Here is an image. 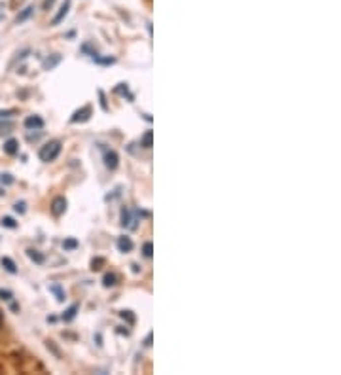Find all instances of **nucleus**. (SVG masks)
Listing matches in <instances>:
<instances>
[{
    "label": "nucleus",
    "mask_w": 341,
    "mask_h": 375,
    "mask_svg": "<svg viewBox=\"0 0 341 375\" xmlns=\"http://www.w3.org/2000/svg\"><path fill=\"white\" fill-rule=\"evenodd\" d=\"M0 15H2V10H0Z\"/></svg>",
    "instance_id": "nucleus-34"
},
{
    "label": "nucleus",
    "mask_w": 341,
    "mask_h": 375,
    "mask_svg": "<svg viewBox=\"0 0 341 375\" xmlns=\"http://www.w3.org/2000/svg\"><path fill=\"white\" fill-rule=\"evenodd\" d=\"M78 246H80V242L76 241L74 237H67V239L63 241V248H65V250H76Z\"/></svg>",
    "instance_id": "nucleus-18"
},
{
    "label": "nucleus",
    "mask_w": 341,
    "mask_h": 375,
    "mask_svg": "<svg viewBox=\"0 0 341 375\" xmlns=\"http://www.w3.org/2000/svg\"><path fill=\"white\" fill-rule=\"evenodd\" d=\"M142 254H144V258H152V254H154V244L150 241L142 244Z\"/></svg>",
    "instance_id": "nucleus-21"
},
{
    "label": "nucleus",
    "mask_w": 341,
    "mask_h": 375,
    "mask_svg": "<svg viewBox=\"0 0 341 375\" xmlns=\"http://www.w3.org/2000/svg\"><path fill=\"white\" fill-rule=\"evenodd\" d=\"M152 138H154V133H152V131H146V133L140 136V146H142V148H152Z\"/></svg>",
    "instance_id": "nucleus-19"
},
{
    "label": "nucleus",
    "mask_w": 341,
    "mask_h": 375,
    "mask_svg": "<svg viewBox=\"0 0 341 375\" xmlns=\"http://www.w3.org/2000/svg\"><path fill=\"white\" fill-rule=\"evenodd\" d=\"M2 322H4V316H2V309H0V328H2Z\"/></svg>",
    "instance_id": "nucleus-33"
},
{
    "label": "nucleus",
    "mask_w": 341,
    "mask_h": 375,
    "mask_svg": "<svg viewBox=\"0 0 341 375\" xmlns=\"http://www.w3.org/2000/svg\"><path fill=\"white\" fill-rule=\"evenodd\" d=\"M116 284H118L116 273H106V275L102 277V286H104V288H112V286H116Z\"/></svg>",
    "instance_id": "nucleus-16"
},
{
    "label": "nucleus",
    "mask_w": 341,
    "mask_h": 375,
    "mask_svg": "<svg viewBox=\"0 0 341 375\" xmlns=\"http://www.w3.org/2000/svg\"><path fill=\"white\" fill-rule=\"evenodd\" d=\"M25 127H27L29 131H40V129L44 127V120H42L40 116H29V118L25 120Z\"/></svg>",
    "instance_id": "nucleus-6"
},
{
    "label": "nucleus",
    "mask_w": 341,
    "mask_h": 375,
    "mask_svg": "<svg viewBox=\"0 0 341 375\" xmlns=\"http://www.w3.org/2000/svg\"><path fill=\"white\" fill-rule=\"evenodd\" d=\"M0 300H4V302H12L13 294L10 290H4V288H0Z\"/></svg>",
    "instance_id": "nucleus-27"
},
{
    "label": "nucleus",
    "mask_w": 341,
    "mask_h": 375,
    "mask_svg": "<svg viewBox=\"0 0 341 375\" xmlns=\"http://www.w3.org/2000/svg\"><path fill=\"white\" fill-rule=\"evenodd\" d=\"M27 256H29V260H33L38 266H42V264L46 262V256L42 254L40 250H34V248H29V250H27Z\"/></svg>",
    "instance_id": "nucleus-12"
},
{
    "label": "nucleus",
    "mask_w": 341,
    "mask_h": 375,
    "mask_svg": "<svg viewBox=\"0 0 341 375\" xmlns=\"http://www.w3.org/2000/svg\"><path fill=\"white\" fill-rule=\"evenodd\" d=\"M65 210H67V199L63 195L55 197L51 201V214L53 216H61V214H65Z\"/></svg>",
    "instance_id": "nucleus-5"
},
{
    "label": "nucleus",
    "mask_w": 341,
    "mask_h": 375,
    "mask_svg": "<svg viewBox=\"0 0 341 375\" xmlns=\"http://www.w3.org/2000/svg\"><path fill=\"white\" fill-rule=\"evenodd\" d=\"M13 210H15V212H19V214H25V210H27V203H25V201H17V203L13 205Z\"/></svg>",
    "instance_id": "nucleus-28"
},
{
    "label": "nucleus",
    "mask_w": 341,
    "mask_h": 375,
    "mask_svg": "<svg viewBox=\"0 0 341 375\" xmlns=\"http://www.w3.org/2000/svg\"><path fill=\"white\" fill-rule=\"evenodd\" d=\"M133 248H135V242L131 237H127V235L118 237V250H120V252H131Z\"/></svg>",
    "instance_id": "nucleus-8"
},
{
    "label": "nucleus",
    "mask_w": 341,
    "mask_h": 375,
    "mask_svg": "<svg viewBox=\"0 0 341 375\" xmlns=\"http://www.w3.org/2000/svg\"><path fill=\"white\" fill-rule=\"evenodd\" d=\"M53 2H55V0H44V4H42V8H44V10H49V8L53 6Z\"/></svg>",
    "instance_id": "nucleus-30"
},
{
    "label": "nucleus",
    "mask_w": 341,
    "mask_h": 375,
    "mask_svg": "<svg viewBox=\"0 0 341 375\" xmlns=\"http://www.w3.org/2000/svg\"><path fill=\"white\" fill-rule=\"evenodd\" d=\"M49 292L55 296L57 302H65V298H67V296H65V290L61 288V284H49Z\"/></svg>",
    "instance_id": "nucleus-15"
},
{
    "label": "nucleus",
    "mask_w": 341,
    "mask_h": 375,
    "mask_svg": "<svg viewBox=\"0 0 341 375\" xmlns=\"http://www.w3.org/2000/svg\"><path fill=\"white\" fill-rule=\"evenodd\" d=\"M131 267H133V273H138V271H140V267L136 266V264H133Z\"/></svg>",
    "instance_id": "nucleus-32"
},
{
    "label": "nucleus",
    "mask_w": 341,
    "mask_h": 375,
    "mask_svg": "<svg viewBox=\"0 0 341 375\" xmlns=\"http://www.w3.org/2000/svg\"><path fill=\"white\" fill-rule=\"evenodd\" d=\"M0 264H2V267H4L8 273H12V275H15V273H17V266H15V262H13L12 258H8V256H2Z\"/></svg>",
    "instance_id": "nucleus-13"
},
{
    "label": "nucleus",
    "mask_w": 341,
    "mask_h": 375,
    "mask_svg": "<svg viewBox=\"0 0 341 375\" xmlns=\"http://www.w3.org/2000/svg\"><path fill=\"white\" fill-rule=\"evenodd\" d=\"M78 311H80V305L78 303H72L65 313L61 315V318L65 320V322H72L74 318H76V315H78Z\"/></svg>",
    "instance_id": "nucleus-10"
},
{
    "label": "nucleus",
    "mask_w": 341,
    "mask_h": 375,
    "mask_svg": "<svg viewBox=\"0 0 341 375\" xmlns=\"http://www.w3.org/2000/svg\"><path fill=\"white\" fill-rule=\"evenodd\" d=\"M68 12H70V0H65L61 4V8H59V12H57V15L51 19V25H59L68 15Z\"/></svg>",
    "instance_id": "nucleus-7"
},
{
    "label": "nucleus",
    "mask_w": 341,
    "mask_h": 375,
    "mask_svg": "<svg viewBox=\"0 0 341 375\" xmlns=\"http://www.w3.org/2000/svg\"><path fill=\"white\" fill-rule=\"evenodd\" d=\"M33 13H34V6H27L23 12H21L19 15H17V17H15V23H17V25L25 23L27 19H31V15H33Z\"/></svg>",
    "instance_id": "nucleus-14"
},
{
    "label": "nucleus",
    "mask_w": 341,
    "mask_h": 375,
    "mask_svg": "<svg viewBox=\"0 0 341 375\" xmlns=\"http://www.w3.org/2000/svg\"><path fill=\"white\" fill-rule=\"evenodd\" d=\"M114 93H118V95H123V97H127L129 101H133V95L129 93V87H127V84H118V87L114 89Z\"/></svg>",
    "instance_id": "nucleus-17"
},
{
    "label": "nucleus",
    "mask_w": 341,
    "mask_h": 375,
    "mask_svg": "<svg viewBox=\"0 0 341 375\" xmlns=\"http://www.w3.org/2000/svg\"><path fill=\"white\" fill-rule=\"evenodd\" d=\"M102 159H104V165H106L108 170H116L118 165H120V156L114 150H108V148H102Z\"/></svg>",
    "instance_id": "nucleus-2"
},
{
    "label": "nucleus",
    "mask_w": 341,
    "mask_h": 375,
    "mask_svg": "<svg viewBox=\"0 0 341 375\" xmlns=\"http://www.w3.org/2000/svg\"><path fill=\"white\" fill-rule=\"evenodd\" d=\"M120 316H122L123 320H127L129 324H135V315L131 311H120Z\"/></svg>",
    "instance_id": "nucleus-24"
},
{
    "label": "nucleus",
    "mask_w": 341,
    "mask_h": 375,
    "mask_svg": "<svg viewBox=\"0 0 341 375\" xmlns=\"http://www.w3.org/2000/svg\"><path fill=\"white\" fill-rule=\"evenodd\" d=\"M89 118H91V106L85 104V106L74 112L72 118H70V123H85V121H89Z\"/></svg>",
    "instance_id": "nucleus-4"
},
{
    "label": "nucleus",
    "mask_w": 341,
    "mask_h": 375,
    "mask_svg": "<svg viewBox=\"0 0 341 375\" xmlns=\"http://www.w3.org/2000/svg\"><path fill=\"white\" fill-rule=\"evenodd\" d=\"M2 150H4V154H8V156H15V154L19 152V142H17L15 138H10V140L4 142Z\"/></svg>",
    "instance_id": "nucleus-9"
},
{
    "label": "nucleus",
    "mask_w": 341,
    "mask_h": 375,
    "mask_svg": "<svg viewBox=\"0 0 341 375\" xmlns=\"http://www.w3.org/2000/svg\"><path fill=\"white\" fill-rule=\"evenodd\" d=\"M59 154H61V142L59 140H51V142H48V144H44L40 148L38 158L44 163H49V161H55V159L59 158Z\"/></svg>",
    "instance_id": "nucleus-1"
},
{
    "label": "nucleus",
    "mask_w": 341,
    "mask_h": 375,
    "mask_svg": "<svg viewBox=\"0 0 341 375\" xmlns=\"http://www.w3.org/2000/svg\"><path fill=\"white\" fill-rule=\"evenodd\" d=\"M17 110H13V108H10V110H0V120H4V118H10V116H13Z\"/></svg>",
    "instance_id": "nucleus-29"
},
{
    "label": "nucleus",
    "mask_w": 341,
    "mask_h": 375,
    "mask_svg": "<svg viewBox=\"0 0 341 375\" xmlns=\"http://www.w3.org/2000/svg\"><path fill=\"white\" fill-rule=\"evenodd\" d=\"M144 345H146V347H150V345H152V334H148V336H146V339H144Z\"/></svg>",
    "instance_id": "nucleus-31"
},
{
    "label": "nucleus",
    "mask_w": 341,
    "mask_h": 375,
    "mask_svg": "<svg viewBox=\"0 0 341 375\" xmlns=\"http://www.w3.org/2000/svg\"><path fill=\"white\" fill-rule=\"evenodd\" d=\"M93 61L99 63V65H114V63H116V57H99V55H95Z\"/></svg>",
    "instance_id": "nucleus-22"
},
{
    "label": "nucleus",
    "mask_w": 341,
    "mask_h": 375,
    "mask_svg": "<svg viewBox=\"0 0 341 375\" xmlns=\"http://www.w3.org/2000/svg\"><path fill=\"white\" fill-rule=\"evenodd\" d=\"M99 99H101V108L104 110V112H108V104H106V97H104V91L102 89H99Z\"/></svg>",
    "instance_id": "nucleus-26"
},
{
    "label": "nucleus",
    "mask_w": 341,
    "mask_h": 375,
    "mask_svg": "<svg viewBox=\"0 0 341 375\" xmlns=\"http://www.w3.org/2000/svg\"><path fill=\"white\" fill-rule=\"evenodd\" d=\"M0 182L6 184V186H10V184H13V176L10 172H2V174H0Z\"/></svg>",
    "instance_id": "nucleus-25"
},
{
    "label": "nucleus",
    "mask_w": 341,
    "mask_h": 375,
    "mask_svg": "<svg viewBox=\"0 0 341 375\" xmlns=\"http://www.w3.org/2000/svg\"><path fill=\"white\" fill-rule=\"evenodd\" d=\"M122 228H125V230H135L136 228V216H135L129 206L122 208Z\"/></svg>",
    "instance_id": "nucleus-3"
},
{
    "label": "nucleus",
    "mask_w": 341,
    "mask_h": 375,
    "mask_svg": "<svg viewBox=\"0 0 341 375\" xmlns=\"http://www.w3.org/2000/svg\"><path fill=\"white\" fill-rule=\"evenodd\" d=\"M0 226H2V228H8V230H15V228H17V222L10 216H4L0 220Z\"/></svg>",
    "instance_id": "nucleus-20"
},
{
    "label": "nucleus",
    "mask_w": 341,
    "mask_h": 375,
    "mask_svg": "<svg viewBox=\"0 0 341 375\" xmlns=\"http://www.w3.org/2000/svg\"><path fill=\"white\" fill-rule=\"evenodd\" d=\"M104 262H106L104 258H93V260H91V269H93V271H99L101 267L104 266Z\"/></svg>",
    "instance_id": "nucleus-23"
},
{
    "label": "nucleus",
    "mask_w": 341,
    "mask_h": 375,
    "mask_svg": "<svg viewBox=\"0 0 341 375\" xmlns=\"http://www.w3.org/2000/svg\"><path fill=\"white\" fill-rule=\"evenodd\" d=\"M61 59H63V57L59 55V53H55V55L48 57V59L44 61V65H42V67H44V70H53V68H55V67L61 63Z\"/></svg>",
    "instance_id": "nucleus-11"
}]
</instances>
